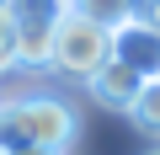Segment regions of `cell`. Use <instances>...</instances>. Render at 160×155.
I'll return each mask as SVG.
<instances>
[{"label":"cell","instance_id":"1","mask_svg":"<svg viewBox=\"0 0 160 155\" xmlns=\"http://www.w3.org/2000/svg\"><path fill=\"white\" fill-rule=\"evenodd\" d=\"M75 139V107L53 91H32V96H11V102H0V150H53L64 155Z\"/></svg>","mask_w":160,"mask_h":155},{"label":"cell","instance_id":"2","mask_svg":"<svg viewBox=\"0 0 160 155\" xmlns=\"http://www.w3.org/2000/svg\"><path fill=\"white\" fill-rule=\"evenodd\" d=\"M16 22V59L22 70H48L53 64V32L69 11V0H6Z\"/></svg>","mask_w":160,"mask_h":155},{"label":"cell","instance_id":"3","mask_svg":"<svg viewBox=\"0 0 160 155\" xmlns=\"http://www.w3.org/2000/svg\"><path fill=\"white\" fill-rule=\"evenodd\" d=\"M102 64H112V32L86 22V16H75V11H64V22L53 32V70L91 80Z\"/></svg>","mask_w":160,"mask_h":155},{"label":"cell","instance_id":"4","mask_svg":"<svg viewBox=\"0 0 160 155\" xmlns=\"http://www.w3.org/2000/svg\"><path fill=\"white\" fill-rule=\"evenodd\" d=\"M112 59L118 64H128L133 75H160V32L149 27V22H139V16H128L123 27H112Z\"/></svg>","mask_w":160,"mask_h":155},{"label":"cell","instance_id":"5","mask_svg":"<svg viewBox=\"0 0 160 155\" xmlns=\"http://www.w3.org/2000/svg\"><path fill=\"white\" fill-rule=\"evenodd\" d=\"M139 86H144V75H133L128 64H102L91 80H86V91H91V102L96 107H107V112H128L133 107V96H139Z\"/></svg>","mask_w":160,"mask_h":155},{"label":"cell","instance_id":"6","mask_svg":"<svg viewBox=\"0 0 160 155\" xmlns=\"http://www.w3.org/2000/svg\"><path fill=\"white\" fill-rule=\"evenodd\" d=\"M69 11L112 32V27H123V22H128V16L139 11V0H69Z\"/></svg>","mask_w":160,"mask_h":155},{"label":"cell","instance_id":"7","mask_svg":"<svg viewBox=\"0 0 160 155\" xmlns=\"http://www.w3.org/2000/svg\"><path fill=\"white\" fill-rule=\"evenodd\" d=\"M128 118H133L144 134H160V75H149V80L139 86V96H133Z\"/></svg>","mask_w":160,"mask_h":155},{"label":"cell","instance_id":"8","mask_svg":"<svg viewBox=\"0 0 160 155\" xmlns=\"http://www.w3.org/2000/svg\"><path fill=\"white\" fill-rule=\"evenodd\" d=\"M22 59H16V22H11V11H0V75H11Z\"/></svg>","mask_w":160,"mask_h":155},{"label":"cell","instance_id":"9","mask_svg":"<svg viewBox=\"0 0 160 155\" xmlns=\"http://www.w3.org/2000/svg\"><path fill=\"white\" fill-rule=\"evenodd\" d=\"M11 155H53V150H38V144H27V150H11Z\"/></svg>","mask_w":160,"mask_h":155},{"label":"cell","instance_id":"10","mask_svg":"<svg viewBox=\"0 0 160 155\" xmlns=\"http://www.w3.org/2000/svg\"><path fill=\"white\" fill-rule=\"evenodd\" d=\"M0 11H6V0H0Z\"/></svg>","mask_w":160,"mask_h":155},{"label":"cell","instance_id":"11","mask_svg":"<svg viewBox=\"0 0 160 155\" xmlns=\"http://www.w3.org/2000/svg\"><path fill=\"white\" fill-rule=\"evenodd\" d=\"M0 155H6V150H0Z\"/></svg>","mask_w":160,"mask_h":155},{"label":"cell","instance_id":"12","mask_svg":"<svg viewBox=\"0 0 160 155\" xmlns=\"http://www.w3.org/2000/svg\"><path fill=\"white\" fill-rule=\"evenodd\" d=\"M155 155H160V150H155Z\"/></svg>","mask_w":160,"mask_h":155}]
</instances>
